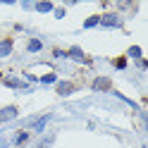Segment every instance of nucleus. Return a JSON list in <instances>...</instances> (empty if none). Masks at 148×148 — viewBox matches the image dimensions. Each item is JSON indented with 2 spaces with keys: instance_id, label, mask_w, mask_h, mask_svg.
Returning a JSON list of instances; mask_svg holds the SVG:
<instances>
[{
  "instance_id": "obj_3",
  "label": "nucleus",
  "mask_w": 148,
  "mask_h": 148,
  "mask_svg": "<svg viewBox=\"0 0 148 148\" xmlns=\"http://www.w3.org/2000/svg\"><path fill=\"white\" fill-rule=\"evenodd\" d=\"M12 38H3V41H0V58H7V55H10L12 53Z\"/></svg>"
},
{
  "instance_id": "obj_10",
  "label": "nucleus",
  "mask_w": 148,
  "mask_h": 148,
  "mask_svg": "<svg viewBox=\"0 0 148 148\" xmlns=\"http://www.w3.org/2000/svg\"><path fill=\"white\" fill-rule=\"evenodd\" d=\"M100 24V17L98 14H93V17H88V19L84 22V26H86V29H91V26H98Z\"/></svg>"
},
{
  "instance_id": "obj_9",
  "label": "nucleus",
  "mask_w": 148,
  "mask_h": 148,
  "mask_svg": "<svg viewBox=\"0 0 148 148\" xmlns=\"http://www.w3.org/2000/svg\"><path fill=\"white\" fill-rule=\"evenodd\" d=\"M5 86H10V88H24V84L19 79H12V77H7L5 79Z\"/></svg>"
},
{
  "instance_id": "obj_14",
  "label": "nucleus",
  "mask_w": 148,
  "mask_h": 148,
  "mask_svg": "<svg viewBox=\"0 0 148 148\" xmlns=\"http://www.w3.org/2000/svg\"><path fill=\"white\" fill-rule=\"evenodd\" d=\"M129 55H132V58H138V60H141V48H136V45H134V48L129 50Z\"/></svg>"
},
{
  "instance_id": "obj_2",
  "label": "nucleus",
  "mask_w": 148,
  "mask_h": 148,
  "mask_svg": "<svg viewBox=\"0 0 148 148\" xmlns=\"http://www.w3.org/2000/svg\"><path fill=\"white\" fill-rule=\"evenodd\" d=\"M100 24H103V26H122V22H119L117 14H105V17H100Z\"/></svg>"
},
{
  "instance_id": "obj_11",
  "label": "nucleus",
  "mask_w": 148,
  "mask_h": 148,
  "mask_svg": "<svg viewBox=\"0 0 148 148\" xmlns=\"http://www.w3.org/2000/svg\"><path fill=\"white\" fill-rule=\"evenodd\" d=\"M36 10H38V12H50L53 5L50 3H38V5H36Z\"/></svg>"
},
{
  "instance_id": "obj_6",
  "label": "nucleus",
  "mask_w": 148,
  "mask_h": 148,
  "mask_svg": "<svg viewBox=\"0 0 148 148\" xmlns=\"http://www.w3.org/2000/svg\"><path fill=\"white\" fill-rule=\"evenodd\" d=\"M67 55H69V58H74V60H79V62H88V58H86V55L81 53L79 48H69V53H67Z\"/></svg>"
},
{
  "instance_id": "obj_7",
  "label": "nucleus",
  "mask_w": 148,
  "mask_h": 148,
  "mask_svg": "<svg viewBox=\"0 0 148 148\" xmlns=\"http://www.w3.org/2000/svg\"><path fill=\"white\" fill-rule=\"evenodd\" d=\"M26 141H29V132H17V136H14V146H24Z\"/></svg>"
},
{
  "instance_id": "obj_8",
  "label": "nucleus",
  "mask_w": 148,
  "mask_h": 148,
  "mask_svg": "<svg viewBox=\"0 0 148 148\" xmlns=\"http://www.w3.org/2000/svg\"><path fill=\"white\" fill-rule=\"evenodd\" d=\"M26 48H29V50H31V53H38V50H41V48H43V43H41V41H38V38H31V41H29V43H26Z\"/></svg>"
},
{
  "instance_id": "obj_4",
  "label": "nucleus",
  "mask_w": 148,
  "mask_h": 148,
  "mask_svg": "<svg viewBox=\"0 0 148 148\" xmlns=\"http://www.w3.org/2000/svg\"><path fill=\"white\" fill-rule=\"evenodd\" d=\"M110 86H112V84H110L108 77H98V79L93 81V88H96V91H110Z\"/></svg>"
},
{
  "instance_id": "obj_5",
  "label": "nucleus",
  "mask_w": 148,
  "mask_h": 148,
  "mask_svg": "<svg viewBox=\"0 0 148 148\" xmlns=\"http://www.w3.org/2000/svg\"><path fill=\"white\" fill-rule=\"evenodd\" d=\"M74 88H77V86H74L72 81H62V84H58V93L60 96H67V93H72Z\"/></svg>"
},
{
  "instance_id": "obj_1",
  "label": "nucleus",
  "mask_w": 148,
  "mask_h": 148,
  "mask_svg": "<svg viewBox=\"0 0 148 148\" xmlns=\"http://www.w3.org/2000/svg\"><path fill=\"white\" fill-rule=\"evenodd\" d=\"M14 117H17V108L14 105H7V108L0 110V122H10V119H14Z\"/></svg>"
},
{
  "instance_id": "obj_12",
  "label": "nucleus",
  "mask_w": 148,
  "mask_h": 148,
  "mask_svg": "<svg viewBox=\"0 0 148 148\" xmlns=\"http://www.w3.org/2000/svg\"><path fill=\"white\" fill-rule=\"evenodd\" d=\"M112 64H115L117 69H124L127 67V58H117V60H112Z\"/></svg>"
},
{
  "instance_id": "obj_13",
  "label": "nucleus",
  "mask_w": 148,
  "mask_h": 148,
  "mask_svg": "<svg viewBox=\"0 0 148 148\" xmlns=\"http://www.w3.org/2000/svg\"><path fill=\"white\" fill-rule=\"evenodd\" d=\"M41 81H43V84H53V81H58V77L50 72V74H45V77H41Z\"/></svg>"
}]
</instances>
